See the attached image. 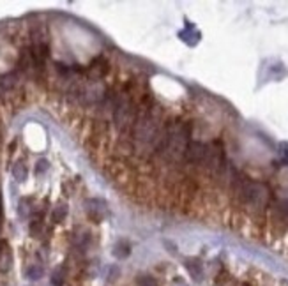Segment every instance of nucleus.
Returning a JSON list of instances; mask_svg holds the SVG:
<instances>
[{"instance_id":"4468645a","label":"nucleus","mask_w":288,"mask_h":286,"mask_svg":"<svg viewBox=\"0 0 288 286\" xmlns=\"http://www.w3.org/2000/svg\"><path fill=\"white\" fill-rule=\"evenodd\" d=\"M48 168H50V163H48L46 159H39L38 165H36V175H43V173H46Z\"/></svg>"},{"instance_id":"6e6552de","label":"nucleus","mask_w":288,"mask_h":286,"mask_svg":"<svg viewBox=\"0 0 288 286\" xmlns=\"http://www.w3.org/2000/svg\"><path fill=\"white\" fill-rule=\"evenodd\" d=\"M68 215V205L66 203H58L53 210H51V221L53 223H62Z\"/></svg>"},{"instance_id":"7ed1b4c3","label":"nucleus","mask_w":288,"mask_h":286,"mask_svg":"<svg viewBox=\"0 0 288 286\" xmlns=\"http://www.w3.org/2000/svg\"><path fill=\"white\" fill-rule=\"evenodd\" d=\"M207 157H209V145L191 140L186 148V154H184L186 165L193 166V168H205Z\"/></svg>"},{"instance_id":"2eb2a0df","label":"nucleus","mask_w":288,"mask_h":286,"mask_svg":"<svg viewBox=\"0 0 288 286\" xmlns=\"http://www.w3.org/2000/svg\"><path fill=\"white\" fill-rule=\"evenodd\" d=\"M136 283H138V286H157L156 279L150 276H140L138 279H136Z\"/></svg>"},{"instance_id":"ddd939ff","label":"nucleus","mask_w":288,"mask_h":286,"mask_svg":"<svg viewBox=\"0 0 288 286\" xmlns=\"http://www.w3.org/2000/svg\"><path fill=\"white\" fill-rule=\"evenodd\" d=\"M51 284H53V286H62V284H64V270L55 269V272L51 274Z\"/></svg>"},{"instance_id":"39448f33","label":"nucleus","mask_w":288,"mask_h":286,"mask_svg":"<svg viewBox=\"0 0 288 286\" xmlns=\"http://www.w3.org/2000/svg\"><path fill=\"white\" fill-rule=\"evenodd\" d=\"M272 215H274V221L276 223L288 225V200H283V202L276 203L274 210H272Z\"/></svg>"},{"instance_id":"1a4fd4ad","label":"nucleus","mask_w":288,"mask_h":286,"mask_svg":"<svg viewBox=\"0 0 288 286\" xmlns=\"http://www.w3.org/2000/svg\"><path fill=\"white\" fill-rule=\"evenodd\" d=\"M25 276H27L30 281L41 279V277H43V267L38 265V263H32V265H28L27 270H25Z\"/></svg>"},{"instance_id":"9d476101","label":"nucleus","mask_w":288,"mask_h":286,"mask_svg":"<svg viewBox=\"0 0 288 286\" xmlns=\"http://www.w3.org/2000/svg\"><path fill=\"white\" fill-rule=\"evenodd\" d=\"M13 177L18 182H25V179H27V166L23 163H16L13 166Z\"/></svg>"},{"instance_id":"f03ea898","label":"nucleus","mask_w":288,"mask_h":286,"mask_svg":"<svg viewBox=\"0 0 288 286\" xmlns=\"http://www.w3.org/2000/svg\"><path fill=\"white\" fill-rule=\"evenodd\" d=\"M115 101H113V113L112 120L115 129L119 131L120 136H125L131 131L133 124H135L136 117L140 111V101H136L135 94L131 92V88H122L117 94H113Z\"/></svg>"},{"instance_id":"0eeeda50","label":"nucleus","mask_w":288,"mask_h":286,"mask_svg":"<svg viewBox=\"0 0 288 286\" xmlns=\"http://www.w3.org/2000/svg\"><path fill=\"white\" fill-rule=\"evenodd\" d=\"M186 269L195 281H202V277H204V269H202V263L198 262L197 258L186 260Z\"/></svg>"},{"instance_id":"9b49d317","label":"nucleus","mask_w":288,"mask_h":286,"mask_svg":"<svg viewBox=\"0 0 288 286\" xmlns=\"http://www.w3.org/2000/svg\"><path fill=\"white\" fill-rule=\"evenodd\" d=\"M129 252H131V249H129V246H127V244H125V242H124V244H122V242H119L115 247H113V255H115L119 260L127 258Z\"/></svg>"},{"instance_id":"20e7f679","label":"nucleus","mask_w":288,"mask_h":286,"mask_svg":"<svg viewBox=\"0 0 288 286\" xmlns=\"http://www.w3.org/2000/svg\"><path fill=\"white\" fill-rule=\"evenodd\" d=\"M85 214L90 221L101 223L106 219V203L99 198H88L85 202Z\"/></svg>"},{"instance_id":"423d86ee","label":"nucleus","mask_w":288,"mask_h":286,"mask_svg":"<svg viewBox=\"0 0 288 286\" xmlns=\"http://www.w3.org/2000/svg\"><path fill=\"white\" fill-rule=\"evenodd\" d=\"M11 263H13V255H11V247L6 242L0 244V270L7 272L11 269Z\"/></svg>"},{"instance_id":"f8f14e48","label":"nucleus","mask_w":288,"mask_h":286,"mask_svg":"<svg viewBox=\"0 0 288 286\" xmlns=\"http://www.w3.org/2000/svg\"><path fill=\"white\" fill-rule=\"evenodd\" d=\"M32 200L30 198H23L20 202V207H18V212H20L21 217H28V215L32 214V207H28V203H30Z\"/></svg>"},{"instance_id":"f257e3e1","label":"nucleus","mask_w":288,"mask_h":286,"mask_svg":"<svg viewBox=\"0 0 288 286\" xmlns=\"http://www.w3.org/2000/svg\"><path fill=\"white\" fill-rule=\"evenodd\" d=\"M191 128L184 122H170L165 125V136L157 148L156 155L166 165L173 166L184 161V154L189 145Z\"/></svg>"}]
</instances>
